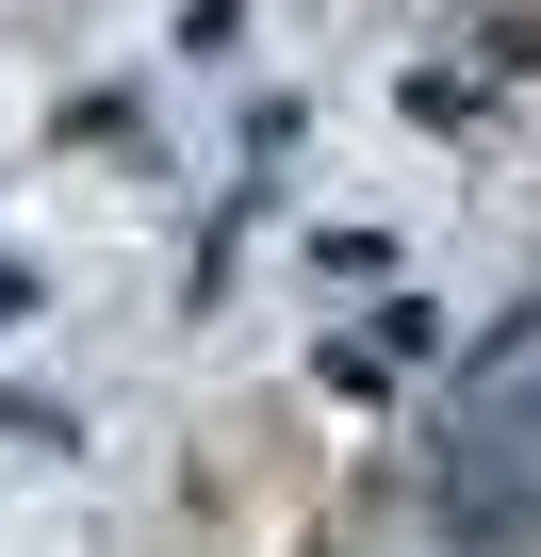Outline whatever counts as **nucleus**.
Masks as SVG:
<instances>
[{
	"mask_svg": "<svg viewBox=\"0 0 541 557\" xmlns=\"http://www.w3.org/2000/svg\"><path fill=\"white\" fill-rule=\"evenodd\" d=\"M443 508L492 524V541L541 508V312H508V329L459 361V475H443Z\"/></svg>",
	"mask_w": 541,
	"mask_h": 557,
	"instance_id": "nucleus-1",
	"label": "nucleus"
}]
</instances>
